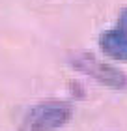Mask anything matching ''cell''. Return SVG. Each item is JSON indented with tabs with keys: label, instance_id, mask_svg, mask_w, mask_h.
<instances>
[{
	"label": "cell",
	"instance_id": "cell-1",
	"mask_svg": "<svg viewBox=\"0 0 127 131\" xmlns=\"http://www.w3.org/2000/svg\"><path fill=\"white\" fill-rule=\"evenodd\" d=\"M73 116V109L62 99H47L36 103L26 112L22 127L26 131H56L64 127Z\"/></svg>",
	"mask_w": 127,
	"mask_h": 131
},
{
	"label": "cell",
	"instance_id": "cell-2",
	"mask_svg": "<svg viewBox=\"0 0 127 131\" xmlns=\"http://www.w3.org/2000/svg\"><path fill=\"white\" fill-rule=\"evenodd\" d=\"M67 60L71 64V68L92 77L94 81H97L108 88H114V90L127 88V75L123 71L107 62L97 60L92 52H73V54H69Z\"/></svg>",
	"mask_w": 127,
	"mask_h": 131
},
{
	"label": "cell",
	"instance_id": "cell-3",
	"mask_svg": "<svg viewBox=\"0 0 127 131\" xmlns=\"http://www.w3.org/2000/svg\"><path fill=\"white\" fill-rule=\"evenodd\" d=\"M99 45L107 56L114 60H127V8L120 11L116 26L101 34Z\"/></svg>",
	"mask_w": 127,
	"mask_h": 131
},
{
	"label": "cell",
	"instance_id": "cell-4",
	"mask_svg": "<svg viewBox=\"0 0 127 131\" xmlns=\"http://www.w3.org/2000/svg\"><path fill=\"white\" fill-rule=\"evenodd\" d=\"M19 131H26V129H25V127H22V126H21V129H19Z\"/></svg>",
	"mask_w": 127,
	"mask_h": 131
}]
</instances>
